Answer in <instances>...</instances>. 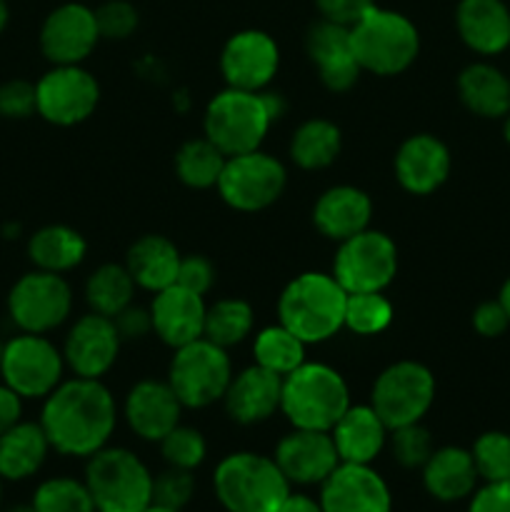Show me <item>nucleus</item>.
Here are the masks:
<instances>
[{"label": "nucleus", "instance_id": "nucleus-1", "mask_svg": "<svg viewBox=\"0 0 510 512\" xmlns=\"http://www.w3.org/2000/svg\"><path fill=\"white\" fill-rule=\"evenodd\" d=\"M48 443L55 453L68 458H90L110 443L118 425V405L100 380H63L45 398L40 413Z\"/></svg>", "mask_w": 510, "mask_h": 512}, {"label": "nucleus", "instance_id": "nucleus-2", "mask_svg": "<svg viewBox=\"0 0 510 512\" xmlns=\"http://www.w3.org/2000/svg\"><path fill=\"white\" fill-rule=\"evenodd\" d=\"M345 300L333 273H300L290 280L278 298V323L298 335L305 345L325 343L343 330Z\"/></svg>", "mask_w": 510, "mask_h": 512}, {"label": "nucleus", "instance_id": "nucleus-3", "mask_svg": "<svg viewBox=\"0 0 510 512\" xmlns=\"http://www.w3.org/2000/svg\"><path fill=\"white\" fill-rule=\"evenodd\" d=\"M213 490L225 512H278L293 485L275 458L240 450L215 465Z\"/></svg>", "mask_w": 510, "mask_h": 512}, {"label": "nucleus", "instance_id": "nucleus-4", "mask_svg": "<svg viewBox=\"0 0 510 512\" xmlns=\"http://www.w3.org/2000/svg\"><path fill=\"white\" fill-rule=\"evenodd\" d=\"M350 408V390L343 375L325 363H308L283 378L280 413L293 428L330 433Z\"/></svg>", "mask_w": 510, "mask_h": 512}, {"label": "nucleus", "instance_id": "nucleus-5", "mask_svg": "<svg viewBox=\"0 0 510 512\" xmlns=\"http://www.w3.org/2000/svg\"><path fill=\"white\" fill-rule=\"evenodd\" d=\"M350 43L360 70L383 78L405 73L420 53V33L413 20L378 5L350 28Z\"/></svg>", "mask_w": 510, "mask_h": 512}, {"label": "nucleus", "instance_id": "nucleus-6", "mask_svg": "<svg viewBox=\"0 0 510 512\" xmlns=\"http://www.w3.org/2000/svg\"><path fill=\"white\" fill-rule=\"evenodd\" d=\"M95 512H143L153 503V473L128 448L105 445L85 465Z\"/></svg>", "mask_w": 510, "mask_h": 512}, {"label": "nucleus", "instance_id": "nucleus-7", "mask_svg": "<svg viewBox=\"0 0 510 512\" xmlns=\"http://www.w3.org/2000/svg\"><path fill=\"white\" fill-rule=\"evenodd\" d=\"M273 118L265 108L263 90L225 88L210 98L203 115L205 138L218 145L225 155H240L258 150L268 135Z\"/></svg>", "mask_w": 510, "mask_h": 512}, {"label": "nucleus", "instance_id": "nucleus-8", "mask_svg": "<svg viewBox=\"0 0 510 512\" xmlns=\"http://www.w3.org/2000/svg\"><path fill=\"white\" fill-rule=\"evenodd\" d=\"M233 380V363L228 350L198 338L193 343L175 348L168 368V385L175 390L183 408L200 410L223 400Z\"/></svg>", "mask_w": 510, "mask_h": 512}, {"label": "nucleus", "instance_id": "nucleus-9", "mask_svg": "<svg viewBox=\"0 0 510 512\" xmlns=\"http://www.w3.org/2000/svg\"><path fill=\"white\" fill-rule=\"evenodd\" d=\"M435 400V375L415 360H398L375 378L370 405L390 430L423 423Z\"/></svg>", "mask_w": 510, "mask_h": 512}, {"label": "nucleus", "instance_id": "nucleus-10", "mask_svg": "<svg viewBox=\"0 0 510 512\" xmlns=\"http://www.w3.org/2000/svg\"><path fill=\"white\" fill-rule=\"evenodd\" d=\"M285 183H288V173L283 163L258 148L250 153L230 155L215 190L225 200V205L238 213H260L278 203Z\"/></svg>", "mask_w": 510, "mask_h": 512}, {"label": "nucleus", "instance_id": "nucleus-11", "mask_svg": "<svg viewBox=\"0 0 510 512\" xmlns=\"http://www.w3.org/2000/svg\"><path fill=\"white\" fill-rule=\"evenodd\" d=\"M73 310V290L68 280L48 270L20 275L8 293V315L20 333L45 335L58 330Z\"/></svg>", "mask_w": 510, "mask_h": 512}, {"label": "nucleus", "instance_id": "nucleus-12", "mask_svg": "<svg viewBox=\"0 0 510 512\" xmlns=\"http://www.w3.org/2000/svg\"><path fill=\"white\" fill-rule=\"evenodd\" d=\"M398 275V248L380 230H363L338 243L333 278L345 293H383Z\"/></svg>", "mask_w": 510, "mask_h": 512}, {"label": "nucleus", "instance_id": "nucleus-13", "mask_svg": "<svg viewBox=\"0 0 510 512\" xmlns=\"http://www.w3.org/2000/svg\"><path fill=\"white\" fill-rule=\"evenodd\" d=\"M65 358L45 335L20 333L5 343L0 375L23 400L48 398L63 383Z\"/></svg>", "mask_w": 510, "mask_h": 512}, {"label": "nucleus", "instance_id": "nucleus-14", "mask_svg": "<svg viewBox=\"0 0 510 512\" xmlns=\"http://www.w3.org/2000/svg\"><path fill=\"white\" fill-rule=\"evenodd\" d=\"M38 115L58 128H70L95 113L100 103V85L83 65H53L35 83Z\"/></svg>", "mask_w": 510, "mask_h": 512}, {"label": "nucleus", "instance_id": "nucleus-15", "mask_svg": "<svg viewBox=\"0 0 510 512\" xmlns=\"http://www.w3.org/2000/svg\"><path fill=\"white\" fill-rule=\"evenodd\" d=\"M280 68V48L265 30H240L220 50V73L228 88L260 93Z\"/></svg>", "mask_w": 510, "mask_h": 512}, {"label": "nucleus", "instance_id": "nucleus-16", "mask_svg": "<svg viewBox=\"0 0 510 512\" xmlns=\"http://www.w3.org/2000/svg\"><path fill=\"white\" fill-rule=\"evenodd\" d=\"M98 40L95 10L83 3L58 5L40 25V50L53 65H80Z\"/></svg>", "mask_w": 510, "mask_h": 512}, {"label": "nucleus", "instance_id": "nucleus-17", "mask_svg": "<svg viewBox=\"0 0 510 512\" xmlns=\"http://www.w3.org/2000/svg\"><path fill=\"white\" fill-rule=\"evenodd\" d=\"M323 512H393V493L373 465L340 463L320 485Z\"/></svg>", "mask_w": 510, "mask_h": 512}, {"label": "nucleus", "instance_id": "nucleus-18", "mask_svg": "<svg viewBox=\"0 0 510 512\" xmlns=\"http://www.w3.org/2000/svg\"><path fill=\"white\" fill-rule=\"evenodd\" d=\"M120 345L123 340H120L113 318L98 313L80 315L65 335V368L73 370V375L78 378L100 380L118 360Z\"/></svg>", "mask_w": 510, "mask_h": 512}, {"label": "nucleus", "instance_id": "nucleus-19", "mask_svg": "<svg viewBox=\"0 0 510 512\" xmlns=\"http://www.w3.org/2000/svg\"><path fill=\"white\" fill-rule=\"evenodd\" d=\"M275 463L283 470L290 485H323V480L340 465L333 435L325 430L293 428L278 440L273 453Z\"/></svg>", "mask_w": 510, "mask_h": 512}, {"label": "nucleus", "instance_id": "nucleus-20", "mask_svg": "<svg viewBox=\"0 0 510 512\" xmlns=\"http://www.w3.org/2000/svg\"><path fill=\"white\" fill-rule=\"evenodd\" d=\"M180 415L183 403L168 380H140L125 395V423L145 443H160L175 425H180Z\"/></svg>", "mask_w": 510, "mask_h": 512}, {"label": "nucleus", "instance_id": "nucleus-21", "mask_svg": "<svg viewBox=\"0 0 510 512\" xmlns=\"http://www.w3.org/2000/svg\"><path fill=\"white\" fill-rule=\"evenodd\" d=\"M305 50H308L310 63L318 70L320 83L328 90L345 93L358 83L363 70L355 60L350 28L320 18L318 23L310 25L308 35H305Z\"/></svg>", "mask_w": 510, "mask_h": 512}, {"label": "nucleus", "instance_id": "nucleus-22", "mask_svg": "<svg viewBox=\"0 0 510 512\" xmlns=\"http://www.w3.org/2000/svg\"><path fill=\"white\" fill-rule=\"evenodd\" d=\"M395 178L410 195H430L448 180L450 150L430 133H415L395 153Z\"/></svg>", "mask_w": 510, "mask_h": 512}, {"label": "nucleus", "instance_id": "nucleus-23", "mask_svg": "<svg viewBox=\"0 0 510 512\" xmlns=\"http://www.w3.org/2000/svg\"><path fill=\"white\" fill-rule=\"evenodd\" d=\"M205 298L198 293L170 285V288L155 293L150 303V318H153V333L163 340L168 348H183L193 340L203 338L205 333Z\"/></svg>", "mask_w": 510, "mask_h": 512}, {"label": "nucleus", "instance_id": "nucleus-24", "mask_svg": "<svg viewBox=\"0 0 510 512\" xmlns=\"http://www.w3.org/2000/svg\"><path fill=\"white\" fill-rule=\"evenodd\" d=\"M280 393H283V378L253 363L238 375L233 373L223 403L235 423L258 425L278 413Z\"/></svg>", "mask_w": 510, "mask_h": 512}, {"label": "nucleus", "instance_id": "nucleus-25", "mask_svg": "<svg viewBox=\"0 0 510 512\" xmlns=\"http://www.w3.org/2000/svg\"><path fill=\"white\" fill-rule=\"evenodd\" d=\"M373 200L355 185H333L313 205V225L323 238L343 243L370 228Z\"/></svg>", "mask_w": 510, "mask_h": 512}, {"label": "nucleus", "instance_id": "nucleus-26", "mask_svg": "<svg viewBox=\"0 0 510 512\" xmlns=\"http://www.w3.org/2000/svg\"><path fill=\"white\" fill-rule=\"evenodd\" d=\"M340 463L370 465L388 448L390 428L373 405H350L330 430Z\"/></svg>", "mask_w": 510, "mask_h": 512}, {"label": "nucleus", "instance_id": "nucleus-27", "mask_svg": "<svg viewBox=\"0 0 510 512\" xmlns=\"http://www.w3.org/2000/svg\"><path fill=\"white\" fill-rule=\"evenodd\" d=\"M455 28L473 53L498 55L510 45V10L503 0H460Z\"/></svg>", "mask_w": 510, "mask_h": 512}, {"label": "nucleus", "instance_id": "nucleus-28", "mask_svg": "<svg viewBox=\"0 0 510 512\" xmlns=\"http://www.w3.org/2000/svg\"><path fill=\"white\" fill-rule=\"evenodd\" d=\"M420 473H423L425 493L440 503H460L470 498L480 480L470 450L458 445L435 448Z\"/></svg>", "mask_w": 510, "mask_h": 512}, {"label": "nucleus", "instance_id": "nucleus-29", "mask_svg": "<svg viewBox=\"0 0 510 512\" xmlns=\"http://www.w3.org/2000/svg\"><path fill=\"white\" fill-rule=\"evenodd\" d=\"M180 258V250L165 235H143L128 248L125 268L138 288L160 293L178 280Z\"/></svg>", "mask_w": 510, "mask_h": 512}, {"label": "nucleus", "instance_id": "nucleus-30", "mask_svg": "<svg viewBox=\"0 0 510 512\" xmlns=\"http://www.w3.org/2000/svg\"><path fill=\"white\" fill-rule=\"evenodd\" d=\"M43 425L20 420L0 435V480L20 483L38 473L50 453Z\"/></svg>", "mask_w": 510, "mask_h": 512}, {"label": "nucleus", "instance_id": "nucleus-31", "mask_svg": "<svg viewBox=\"0 0 510 512\" xmlns=\"http://www.w3.org/2000/svg\"><path fill=\"white\" fill-rule=\"evenodd\" d=\"M458 95L470 113L503 118L510 113V80L495 65L473 63L460 70Z\"/></svg>", "mask_w": 510, "mask_h": 512}, {"label": "nucleus", "instance_id": "nucleus-32", "mask_svg": "<svg viewBox=\"0 0 510 512\" xmlns=\"http://www.w3.org/2000/svg\"><path fill=\"white\" fill-rule=\"evenodd\" d=\"M88 255V243L70 225H45L28 240V258L38 270L65 275L78 268Z\"/></svg>", "mask_w": 510, "mask_h": 512}, {"label": "nucleus", "instance_id": "nucleus-33", "mask_svg": "<svg viewBox=\"0 0 510 512\" xmlns=\"http://www.w3.org/2000/svg\"><path fill=\"white\" fill-rule=\"evenodd\" d=\"M343 135L333 120L310 118L295 128L290 138V160L303 170H323L338 160Z\"/></svg>", "mask_w": 510, "mask_h": 512}, {"label": "nucleus", "instance_id": "nucleus-34", "mask_svg": "<svg viewBox=\"0 0 510 512\" xmlns=\"http://www.w3.org/2000/svg\"><path fill=\"white\" fill-rule=\"evenodd\" d=\"M135 288L138 285L130 278L125 263H103L85 280V303L90 305V313L115 318L120 310L133 303Z\"/></svg>", "mask_w": 510, "mask_h": 512}, {"label": "nucleus", "instance_id": "nucleus-35", "mask_svg": "<svg viewBox=\"0 0 510 512\" xmlns=\"http://www.w3.org/2000/svg\"><path fill=\"white\" fill-rule=\"evenodd\" d=\"M225 160L228 155L203 135V138H193L180 145L175 153V175L180 183L193 190L215 188L225 168Z\"/></svg>", "mask_w": 510, "mask_h": 512}, {"label": "nucleus", "instance_id": "nucleus-36", "mask_svg": "<svg viewBox=\"0 0 510 512\" xmlns=\"http://www.w3.org/2000/svg\"><path fill=\"white\" fill-rule=\"evenodd\" d=\"M255 365L285 378L305 363V343L283 323L268 325L253 340Z\"/></svg>", "mask_w": 510, "mask_h": 512}, {"label": "nucleus", "instance_id": "nucleus-37", "mask_svg": "<svg viewBox=\"0 0 510 512\" xmlns=\"http://www.w3.org/2000/svg\"><path fill=\"white\" fill-rule=\"evenodd\" d=\"M255 313L250 308L248 300L240 298H223L215 300L205 310V333L210 343L220 345V348H233L240 345L250 333H253Z\"/></svg>", "mask_w": 510, "mask_h": 512}, {"label": "nucleus", "instance_id": "nucleus-38", "mask_svg": "<svg viewBox=\"0 0 510 512\" xmlns=\"http://www.w3.org/2000/svg\"><path fill=\"white\" fill-rule=\"evenodd\" d=\"M30 505L35 512H95L85 480L65 478V475L43 480L35 488Z\"/></svg>", "mask_w": 510, "mask_h": 512}, {"label": "nucleus", "instance_id": "nucleus-39", "mask_svg": "<svg viewBox=\"0 0 510 512\" xmlns=\"http://www.w3.org/2000/svg\"><path fill=\"white\" fill-rule=\"evenodd\" d=\"M393 323V303L383 293H348L345 300V323L355 335H378Z\"/></svg>", "mask_w": 510, "mask_h": 512}, {"label": "nucleus", "instance_id": "nucleus-40", "mask_svg": "<svg viewBox=\"0 0 510 512\" xmlns=\"http://www.w3.org/2000/svg\"><path fill=\"white\" fill-rule=\"evenodd\" d=\"M475 470L483 483H510V435L490 430L470 448Z\"/></svg>", "mask_w": 510, "mask_h": 512}, {"label": "nucleus", "instance_id": "nucleus-41", "mask_svg": "<svg viewBox=\"0 0 510 512\" xmlns=\"http://www.w3.org/2000/svg\"><path fill=\"white\" fill-rule=\"evenodd\" d=\"M160 455L170 468L180 470H198L208 458V443L203 433L190 425H175L163 440H160Z\"/></svg>", "mask_w": 510, "mask_h": 512}, {"label": "nucleus", "instance_id": "nucleus-42", "mask_svg": "<svg viewBox=\"0 0 510 512\" xmlns=\"http://www.w3.org/2000/svg\"><path fill=\"white\" fill-rule=\"evenodd\" d=\"M388 448L395 463L403 470H423V465L433 455L435 445L430 430L423 423H413L390 430Z\"/></svg>", "mask_w": 510, "mask_h": 512}, {"label": "nucleus", "instance_id": "nucleus-43", "mask_svg": "<svg viewBox=\"0 0 510 512\" xmlns=\"http://www.w3.org/2000/svg\"><path fill=\"white\" fill-rule=\"evenodd\" d=\"M195 495L193 470L165 468L163 473L153 475V503L165 505V508L183 510Z\"/></svg>", "mask_w": 510, "mask_h": 512}, {"label": "nucleus", "instance_id": "nucleus-44", "mask_svg": "<svg viewBox=\"0 0 510 512\" xmlns=\"http://www.w3.org/2000/svg\"><path fill=\"white\" fill-rule=\"evenodd\" d=\"M95 23H98L100 38L125 40L138 28V10L128 0H108L95 10Z\"/></svg>", "mask_w": 510, "mask_h": 512}, {"label": "nucleus", "instance_id": "nucleus-45", "mask_svg": "<svg viewBox=\"0 0 510 512\" xmlns=\"http://www.w3.org/2000/svg\"><path fill=\"white\" fill-rule=\"evenodd\" d=\"M33 113H38L35 103V83L28 80H5L0 85V115L8 120H25Z\"/></svg>", "mask_w": 510, "mask_h": 512}, {"label": "nucleus", "instance_id": "nucleus-46", "mask_svg": "<svg viewBox=\"0 0 510 512\" xmlns=\"http://www.w3.org/2000/svg\"><path fill=\"white\" fill-rule=\"evenodd\" d=\"M175 285L205 298L215 285L213 263H210L208 258H203V255H183V258H180L178 280H175Z\"/></svg>", "mask_w": 510, "mask_h": 512}, {"label": "nucleus", "instance_id": "nucleus-47", "mask_svg": "<svg viewBox=\"0 0 510 512\" xmlns=\"http://www.w3.org/2000/svg\"><path fill=\"white\" fill-rule=\"evenodd\" d=\"M315 5L323 20L353 28L370 8H375V0H315Z\"/></svg>", "mask_w": 510, "mask_h": 512}, {"label": "nucleus", "instance_id": "nucleus-48", "mask_svg": "<svg viewBox=\"0 0 510 512\" xmlns=\"http://www.w3.org/2000/svg\"><path fill=\"white\" fill-rule=\"evenodd\" d=\"M115 328H118V335L123 343L128 340H143L145 335L153 333V318H150V308H143V305L130 303L128 308L120 310L113 318Z\"/></svg>", "mask_w": 510, "mask_h": 512}, {"label": "nucleus", "instance_id": "nucleus-49", "mask_svg": "<svg viewBox=\"0 0 510 512\" xmlns=\"http://www.w3.org/2000/svg\"><path fill=\"white\" fill-rule=\"evenodd\" d=\"M508 325L510 318L503 305H500V300H488V303H480L475 308L473 328L483 338H498V335H503L508 330Z\"/></svg>", "mask_w": 510, "mask_h": 512}, {"label": "nucleus", "instance_id": "nucleus-50", "mask_svg": "<svg viewBox=\"0 0 510 512\" xmlns=\"http://www.w3.org/2000/svg\"><path fill=\"white\" fill-rule=\"evenodd\" d=\"M468 512H510V483H485L470 495Z\"/></svg>", "mask_w": 510, "mask_h": 512}, {"label": "nucleus", "instance_id": "nucleus-51", "mask_svg": "<svg viewBox=\"0 0 510 512\" xmlns=\"http://www.w3.org/2000/svg\"><path fill=\"white\" fill-rule=\"evenodd\" d=\"M20 415H23V398L5 383H0V435L20 423Z\"/></svg>", "mask_w": 510, "mask_h": 512}, {"label": "nucleus", "instance_id": "nucleus-52", "mask_svg": "<svg viewBox=\"0 0 510 512\" xmlns=\"http://www.w3.org/2000/svg\"><path fill=\"white\" fill-rule=\"evenodd\" d=\"M278 512H323V505L318 498H310L305 493H290Z\"/></svg>", "mask_w": 510, "mask_h": 512}, {"label": "nucleus", "instance_id": "nucleus-53", "mask_svg": "<svg viewBox=\"0 0 510 512\" xmlns=\"http://www.w3.org/2000/svg\"><path fill=\"white\" fill-rule=\"evenodd\" d=\"M500 305H503L505 308V313H508V318H510V278L505 280L503 283V288H500Z\"/></svg>", "mask_w": 510, "mask_h": 512}, {"label": "nucleus", "instance_id": "nucleus-54", "mask_svg": "<svg viewBox=\"0 0 510 512\" xmlns=\"http://www.w3.org/2000/svg\"><path fill=\"white\" fill-rule=\"evenodd\" d=\"M8 20H10V8H8V3H5V0H0V33L8 28Z\"/></svg>", "mask_w": 510, "mask_h": 512}, {"label": "nucleus", "instance_id": "nucleus-55", "mask_svg": "<svg viewBox=\"0 0 510 512\" xmlns=\"http://www.w3.org/2000/svg\"><path fill=\"white\" fill-rule=\"evenodd\" d=\"M173 105L178 110L188 108V93H185V90H178V93H175V98H173Z\"/></svg>", "mask_w": 510, "mask_h": 512}, {"label": "nucleus", "instance_id": "nucleus-56", "mask_svg": "<svg viewBox=\"0 0 510 512\" xmlns=\"http://www.w3.org/2000/svg\"><path fill=\"white\" fill-rule=\"evenodd\" d=\"M143 512H183V510H173V508H165V505H158V503H150L148 508Z\"/></svg>", "mask_w": 510, "mask_h": 512}, {"label": "nucleus", "instance_id": "nucleus-57", "mask_svg": "<svg viewBox=\"0 0 510 512\" xmlns=\"http://www.w3.org/2000/svg\"><path fill=\"white\" fill-rule=\"evenodd\" d=\"M5 512H35L33 505H13V508H8Z\"/></svg>", "mask_w": 510, "mask_h": 512}, {"label": "nucleus", "instance_id": "nucleus-58", "mask_svg": "<svg viewBox=\"0 0 510 512\" xmlns=\"http://www.w3.org/2000/svg\"><path fill=\"white\" fill-rule=\"evenodd\" d=\"M503 133H505V140H508V143H510V113H508V118H505Z\"/></svg>", "mask_w": 510, "mask_h": 512}, {"label": "nucleus", "instance_id": "nucleus-59", "mask_svg": "<svg viewBox=\"0 0 510 512\" xmlns=\"http://www.w3.org/2000/svg\"><path fill=\"white\" fill-rule=\"evenodd\" d=\"M3 353H5V343L0 340V363H3Z\"/></svg>", "mask_w": 510, "mask_h": 512}, {"label": "nucleus", "instance_id": "nucleus-60", "mask_svg": "<svg viewBox=\"0 0 510 512\" xmlns=\"http://www.w3.org/2000/svg\"><path fill=\"white\" fill-rule=\"evenodd\" d=\"M0 508H3V480H0Z\"/></svg>", "mask_w": 510, "mask_h": 512}]
</instances>
